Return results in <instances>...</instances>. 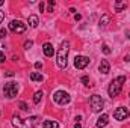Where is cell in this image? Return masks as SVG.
Segmentation results:
<instances>
[{"mask_svg": "<svg viewBox=\"0 0 130 128\" xmlns=\"http://www.w3.org/2000/svg\"><path fill=\"white\" fill-rule=\"evenodd\" d=\"M68 51H70V42L64 41L58 50V54H56V62H58V66L61 69H64L68 63Z\"/></svg>", "mask_w": 130, "mask_h": 128, "instance_id": "obj_1", "label": "cell"}, {"mask_svg": "<svg viewBox=\"0 0 130 128\" xmlns=\"http://www.w3.org/2000/svg\"><path fill=\"white\" fill-rule=\"evenodd\" d=\"M124 81H126V77H124V75H120V77H117V78L110 83V86H109V96H110V98H115V96L120 95Z\"/></svg>", "mask_w": 130, "mask_h": 128, "instance_id": "obj_2", "label": "cell"}, {"mask_svg": "<svg viewBox=\"0 0 130 128\" xmlns=\"http://www.w3.org/2000/svg\"><path fill=\"white\" fill-rule=\"evenodd\" d=\"M89 104H91V109H92V112H101V109L104 107V101H103V98L100 95H91L89 98Z\"/></svg>", "mask_w": 130, "mask_h": 128, "instance_id": "obj_3", "label": "cell"}, {"mask_svg": "<svg viewBox=\"0 0 130 128\" xmlns=\"http://www.w3.org/2000/svg\"><path fill=\"white\" fill-rule=\"evenodd\" d=\"M3 94H5L6 98H14V96H17V94H18V86H17V83H14V81L6 83L5 88H3Z\"/></svg>", "mask_w": 130, "mask_h": 128, "instance_id": "obj_4", "label": "cell"}, {"mask_svg": "<svg viewBox=\"0 0 130 128\" xmlns=\"http://www.w3.org/2000/svg\"><path fill=\"white\" fill-rule=\"evenodd\" d=\"M53 99H55L58 104L65 105V104H68V102H70L71 96H70L68 92H65V91H58V92H55V94H53Z\"/></svg>", "mask_w": 130, "mask_h": 128, "instance_id": "obj_5", "label": "cell"}, {"mask_svg": "<svg viewBox=\"0 0 130 128\" xmlns=\"http://www.w3.org/2000/svg\"><path fill=\"white\" fill-rule=\"evenodd\" d=\"M9 30L14 33H23L26 30V24L21 20H12L9 23Z\"/></svg>", "mask_w": 130, "mask_h": 128, "instance_id": "obj_6", "label": "cell"}, {"mask_svg": "<svg viewBox=\"0 0 130 128\" xmlns=\"http://www.w3.org/2000/svg\"><path fill=\"white\" fill-rule=\"evenodd\" d=\"M129 110L126 109V107H118L115 112H113V118L117 119V121H126L127 118H129Z\"/></svg>", "mask_w": 130, "mask_h": 128, "instance_id": "obj_7", "label": "cell"}, {"mask_svg": "<svg viewBox=\"0 0 130 128\" xmlns=\"http://www.w3.org/2000/svg\"><path fill=\"white\" fill-rule=\"evenodd\" d=\"M89 65V57H86V56H76V59H74V66L77 68V69H83V68H86Z\"/></svg>", "mask_w": 130, "mask_h": 128, "instance_id": "obj_8", "label": "cell"}, {"mask_svg": "<svg viewBox=\"0 0 130 128\" xmlns=\"http://www.w3.org/2000/svg\"><path fill=\"white\" fill-rule=\"evenodd\" d=\"M107 121H109V116H107L106 113H103V115L97 119V124H95V125H97V128H104L107 125Z\"/></svg>", "mask_w": 130, "mask_h": 128, "instance_id": "obj_9", "label": "cell"}, {"mask_svg": "<svg viewBox=\"0 0 130 128\" xmlns=\"http://www.w3.org/2000/svg\"><path fill=\"white\" fill-rule=\"evenodd\" d=\"M42 51H44V54H45L47 57H52V56H53V53H55L53 45H52L50 42H45V44L42 45Z\"/></svg>", "mask_w": 130, "mask_h": 128, "instance_id": "obj_10", "label": "cell"}, {"mask_svg": "<svg viewBox=\"0 0 130 128\" xmlns=\"http://www.w3.org/2000/svg\"><path fill=\"white\" fill-rule=\"evenodd\" d=\"M98 69H100L101 74H107V72L110 71V65H109L107 60H101V62H100V66H98Z\"/></svg>", "mask_w": 130, "mask_h": 128, "instance_id": "obj_11", "label": "cell"}, {"mask_svg": "<svg viewBox=\"0 0 130 128\" xmlns=\"http://www.w3.org/2000/svg\"><path fill=\"white\" fill-rule=\"evenodd\" d=\"M39 121H41V119H39L38 116H30L29 119H26V127H30V128L36 127V125L39 124Z\"/></svg>", "mask_w": 130, "mask_h": 128, "instance_id": "obj_12", "label": "cell"}, {"mask_svg": "<svg viewBox=\"0 0 130 128\" xmlns=\"http://www.w3.org/2000/svg\"><path fill=\"white\" fill-rule=\"evenodd\" d=\"M42 128H59V124L56 121H44Z\"/></svg>", "mask_w": 130, "mask_h": 128, "instance_id": "obj_13", "label": "cell"}, {"mask_svg": "<svg viewBox=\"0 0 130 128\" xmlns=\"http://www.w3.org/2000/svg\"><path fill=\"white\" fill-rule=\"evenodd\" d=\"M126 2H115V5H113V8H115V12H121L123 9H126Z\"/></svg>", "mask_w": 130, "mask_h": 128, "instance_id": "obj_14", "label": "cell"}, {"mask_svg": "<svg viewBox=\"0 0 130 128\" xmlns=\"http://www.w3.org/2000/svg\"><path fill=\"white\" fill-rule=\"evenodd\" d=\"M30 80H33V81H42L44 77H42L39 72H32V74H30Z\"/></svg>", "mask_w": 130, "mask_h": 128, "instance_id": "obj_15", "label": "cell"}, {"mask_svg": "<svg viewBox=\"0 0 130 128\" xmlns=\"http://www.w3.org/2000/svg\"><path fill=\"white\" fill-rule=\"evenodd\" d=\"M41 99H42V92H41V91L35 92V95H33V102H35V104H39Z\"/></svg>", "mask_w": 130, "mask_h": 128, "instance_id": "obj_16", "label": "cell"}, {"mask_svg": "<svg viewBox=\"0 0 130 128\" xmlns=\"http://www.w3.org/2000/svg\"><path fill=\"white\" fill-rule=\"evenodd\" d=\"M29 24H30V27H36L38 26V17L36 15H30L29 17Z\"/></svg>", "mask_w": 130, "mask_h": 128, "instance_id": "obj_17", "label": "cell"}, {"mask_svg": "<svg viewBox=\"0 0 130 128\" xmlns=\"http://www.w3.org/2000/svg\"><path fill=\"white\" fill-rule=\"evenodd\" d=\"M109 20H110V17H109V15H103V18L100 20V26H101V27H106V26H107V23H109Z\"/></svg>", "mask_w": 130, "mask_h": 128, "instance_id": "obj_18", "label": "cell"}, {"mask_svg": "<svg viewBox=\"0 0 130 128\" xmlns=\"http://www.w3.org/2000/svg\"><path fill=\"white\" fill-rule=\"evenodd\" d=\"M12 122H14V125H15V127H23V124H21V119H20V118H18V116H14V118H12Z\"/></svg>", "mask_w": 130, "mask_h": 128, "instance_id": "obj_19", "label": "cell"}, {"mask_svg": "<svg viewBox=\"0 0 130 128\" xmlns=\"http://www.w3.org/2000/svg\"><path fill=\"white\" fill-rule=\"evenodd\" d=\"M101 50H103V53H104V54H110V53H112V51H110V48H109L107 45H103V47H101Z\"/></svg>", "mask_w": 130, "mask_h": 128, "instance_id": "obj_20", "label": "cell"}, {"mask_svg": "<svg viewBox=\"0 0 130 128\" xmlns=\"http://www.w3.org/2000/svg\"><path fill=\"white\" fill-rule=\"evenodd\" d=\"M18 105H20V109H21V110H29L27 104H26V102H23V101H21V102H18Z\"/></svg>", "mask_w": 130, "mask_h": 128, "instance_id": "obj_21", "label": "cell"}, {"mask_svg": "<svg viewBox=\"0 0 130 128\" xmlns=\"http://www.w3.org/2000/svg\"><path fill=\"white\" fill-rule=\"evenodd\" d=\"M32 45H33L32 41H26V42H24V48H26V50H29V48H30Z\"/></svg>", "mask_w": 130, "mask_h": 128, "instance_id": "obj_22", "label": "cell"}, {"mask_svg": "<svg viewBox=\"0 0 130 128\" xmlns=\"http://www.w3.org/2000/svg\"><path fill=\"white\" fill-rule=\"evenodd\" d=\"M82 83L88 84V83H89V77H86V75H85V77H82Z\"/></svg>", "mask_w": 130, "mask_h": 128, "instance_id": "obj_23", "label": "cell"}, {"mask_svg": "<svg viewBox=\"0 0 130 128\" xmlns=\"http://www.w3.org/2000/svg\"><path fill=\"white\" fill-rule=\"evenodd\" d=\"M5 36H6V30L2 29V30H0V38H5Z\"/></svg>", "mask_w": 130, "mask_h": 128, "instance_id": "obj_24", "label": "cell"}, {"mask_svg": "<svg viewBox=\"0 0 130 128\" xmlns=\"http://www.w3.org/2000/svg\"><path fill=\"white\" fill-rule=\"evenodd\" d=\"M3 18H5V12H3V11H0V24H2Z\"/></svg>", "mask_w": 130, "mask_h": 128, "instance_id": "obj_25", "label": "cell"}, {"mask_svg": "<svg viewBox=\"0 0 130 128\" xmlns=\"http://www.w3.org/2000/svg\"><path fill=\"white\" fill-rule=\"evenodd\" d=\"M35 68H36V69H39V68H42V63H41V62H36V63H35Z\"/></svg>", "mask_w": 130, "mask_h": 128, "instance_id": "obj_26", "label": "cell"}, {"mask_svg": "<svg viewBox=\"0 0 130 128\" xmlns=\"http://www.w3.org/2000/svg\"><path fill=\"white\" fill-rule=\"evenodd\" d=\"M3 62H5V54L0 53V63H3Z\"/></svg>", "mask_w": 130, "mask_h": 128, "instance_id": "obj_27", "label": "cell"}, {"mask_svg": "<svg viewBox=\"0 0 130 128\" xmlns=\"http://www.w3.org/2000/svg\"><path fill=\"white\" fill-rule=\"evenodd\" d=\"M5 74H6V77H12V75H14L12 71H8V72H5Z\"/></svg>", "mask_w": 130, "mask_h": 128, "instance_id": "obj_28", "label": "cell"}, {"mask_svg": "<svg viewBox=\"0 0 130 128\" xmlns=\"http://www.w3.org/2000/svg\"><path fill=\"white\" fill-rule=\"evenodd\" d=\"M39 11H41V12H42V11H44V3H42V2H41V3H39Z\"/></svg>", "mask_w": 130, "mask_h": 128, "instance_id": "obj_29", "label": "cell"}, {"mask_svg": "<svg viewBox=\"0 0 130 128\" xmlns=\"http://www.w3.org/2000/svg\"><path fill=\"white\" fill-rule=\"evenodd\" d=\"M74 18H76V20H77V21H79V20H80V18H82V15H80V14H76V15H74Z\"/></svg>", "mask_w": 130, "mask_h": 128, "instance_id": "obj_30", "label": "cell"}, {"mask_svg": "<svg viewBox=\"0 0 130 128\" xmlns=\"http://www.w3.org/2000/svg\"><path fill=\"white\" fill-rule=\"evenodd\" d=\"M124 60H126V62H130V54H127V56L124 57Z\"/></svg>", "mask_w": 130, "mask_h": 128, "instance_id": "obj_31", "label": "cell"}, {"mask_svg": "<svg viewBox=\"0 0 130 128\" xmlns=\"http://www.w3.org/2000/svg\"><path fill=\"white\" fill-rule=\"evenodd\" d=\"M74 128H82V127H80V124H76V125H74Z\"/></svg>", "mask_w": 130, "mask_h": 128, "instance_id": "obj_32", "label": "cell"}, {"mask_svg": "<svg viewBox=\"0 0 130 128\" xmlns=\"http://www.w3.org/2000/svg\"><path fill=\"white\" fill-rule=\"evenodd\" d=\"M2 5H3V0H0V6H2Z\"/></svg>", "mask_w": 130, "mask_h": 128, "instance_id": "obj_33", "label": "cell"}]
</instances>
